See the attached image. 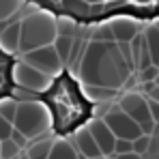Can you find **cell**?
Returning <instances> with one entry per match:
<instances>
[{
  "label": "cell",
  "instance_id": "7a4b0ae2",
  "mask_svg": "<svg viewBox=\"0 0 159 159\" xmlns=\"http://www.w3.org/2000/svg\"><path fill=\"white\" fill-rule=\"evenodd\" d=\"M56 17L78 24H101L112 17L129 15L140 22L159 17V0H28Z\"/></svg>",
  "mask_w": 159,
  "mask_h": 159
},
{
  "label": "cell",
  "instance_id": "ba28073f",
  "mask_svg": "<svg viewBox=\"0 0 159 159\" xmlns=\"http://www.w3.org/2000/svg\"><path fill=\"white\" fill-rule=\"evenodd\" d=\"M103 120L107 123V127L112 129V133H114L116 138L135 140L138 135H142V133H144V131H142V127L133 120L125 110H120V107L116 106V101H114V106L103 114Z\"/></svg>",
  "mask_w": 159,
  "mask_h": 159
},
{
  "label": "cell",
  "instance_id": "4fadbf2b",
  "mask_svg": "<svg viewBox=\"0 0 159 159\" xmlns=\"http://www.w3.org/2000/svg\"><path fill=\"white\" fill-rule=\"evenodd\" d=\"M0 48L4 50L7 54H13L20 52V20L17 22H11V20H7V22H0Z\"/></svg>",
  "mask_w": 159,
  "mask_h": 159
},
{
  "label": "cell",
  "instance_id": "d6986e66",
  "mask_svg": "<svg viewBox=\"0 0 159 159\" xmlns=\"http://www.w3.org/2000/svg\"><path fill=\"white\" fill-rule=\"evenodd\" d=\"M22 9V0H0V22L11 20Z\"/></svg>",
  "mask_w": 159,
  "mask_h": 159
},
{
  "label": "cell",
  "instance_id": "7402d4cb",
  "mask_svg": "<svg viewBox=\"0 0 159 159\" xmlns=\"http://www.w3.org/2000/svg\"><path fill=\"white\" fill-rule=\"evenodd\" d=\"M142 93L148 95L151 99H157V101H159V84H155V82H146V84H142Z\"/></svg>",
  "mask_w": 159,
  "mask_h": 159
},
{
  "label": "cell",
  "instance_id": "6da1fadb",
  "mask_svg": "<svg viewBox=\"0 0 159 159\" xmlns=\"http://www.w3.org/2000/svg\"><path fill=\"white\" fill-rule=\"evenodd\" d=\"M135 73L131 43L93 39L78 60L82 86H101L120 93Z\"/></svg>",
  "mask_w": 159,
  "mask_h": 159
},
{
  "label": "cell",
  "instance_id": "d4e9b609",
  "mask_svg": "<svg viewBox=\"0 0 159 159\" xmlns=\"http://www.w3.org/2000/svg\"><path fill=\"white\" fill-rule=\"evenodd\" d=\"M155 84H159V73H157V78H155Z\"/></svg>",
  "mask_w": 159,
  "mask_h": 159
},
{
  "label": "cell",
  "instance_id": "5bb4252c",
  "mask_svg": "<svg viewBox=\"0 0 159 159\" xmlns=\"http://www.w3.org/2000/svg\"><path fill=\"white\" fill-rule=\"evenodd\" d=\"M50 157L52 159H73V157H80V153L69 135H56L52 140Z\"/></svg>",
  "mask_w": 159,
  "mask_h": 159
},
{
  "label": "cell",
  "instance_id": "30bf717a",
  "mask_svg": "<svg viewBox=\"0 0 159 159\" xmlns=\"http://www.w3.org/2000/svg\"><path fill=\"white\" fill-rule=\"evenodd\" d=\"M86 127L90 129V133L95 135L103 157H114V146H116V135L112 133V129L107 127V123L103 120V116H93Z\"/></svg>",
  "mask_w": 159,
  "mask_h": 159
},
{
  "label": "cell",
  "instance_id": "7c38bea8",
  "mask_svg": "<svg viewBox=\"0 0 159 159\" xmlns=\"http://www.w3.org/2000/svg\"><path fill=\"white\" fill-rule=\"evenodd\" d=\"M107 24H110V28H112L116 41H127V43L142 30V28H140V20L129 17V15L112 17V20H107Z\"/></svg>",
  "mask_w": 159,
  "mask_h": 159
},
{
  "label": "cell",
  "instance_id": "5b68a950",
  "mask_svg": "<svg viewBox=\"0 0 159 159\" xmlns=\"http://www.w3.org/2000/svg\"><path fill=\"white\" fill-rule=\"evenodd\" d=\"M13 127H17L28 140H34L52 131V116L41 99H17Z\"/></svg>",
  "mask_w": 159,
  "mask_h": 159
},
{
  "label": "cell",
  "instance_id": "8992f818",
  "mask_svg": "<svg viewBox=\"0 0 159 159\" xmlns=\"http://www.w3.org/2000/svg\"><path fill=\"white\" fill-rule=\"evenodd\" d=\"M116 106L120 110H125L133 120L142 127L144 133H153L155 129V118L151 114V107H148V97L144 93H138V90H129L125 95L118 97Z\"/></svg>",
  "mask_w": 159,
  "mask_h": 159
},
{
  "label": "cell",
  "instance_id": "9a60e30c",
  "mask_svg": "<svg viewBox=\"0 0 159 159\" xmlns=\"http://www.w3.org/2000/svg\"><path fill=\"white\" fill-rule=\"evenodd\" d=\"M52 140L50 133L48 135H41V138H34L26 148H24V157L30 159H43V157H50V148H52Z\"/></svg>",
  "mask_w": 159,
  "mask_h": 159
},
{
  "label": "cell",
  "instance_id": "ac0fdd59",
  "mask_svg": "<svg viewBox=\"0 0 159 159\" xmlns=\"http://www.w3.org/2000/svg\"><path fill=\"white\" fill-rule=\"evenodd\" d=\"M0 157L2 159H13V157H24V148L9 135L4 140H0Z\"/></svg>",
  "mask_w": 159,
  "mask_h": 159
},
{
  "label": "cell",
  "instance_id": "cb8c5ba5",
  "mask_svg": "<svg viewBox=\"0 0 159 159\" xmlns=\"http://www.w3.org/2000/svg\"><path fill=\"white\" fill-rule=\"evenodd\" d=\"M146 97H148V95H146ZM148 107H151V114H153L155 123H159V101H157V99H151V97H148Z\"/></svg>",
  "mask_w": 159,
  "mask_h": 159
},
{
  "label": "cell",
  "instance_id": "8fae6325",
  "mask_svg": "<svg viewBox=\"0 0 159 159\" xmlns=\"http://www.w3.org/2000/svg\"><path fill=\"white\" fill-rule=\"evenodd\" d=\"M71 140H73V144H75V148H78L80 157H86V159L103 157V153H101V148H99L95 135L90 133V129H88L86 125H82L80 129H75Z\"/></svg>",
  "mask_w": 159,
  "mask_h": 159
},
{
  "label": "cell",
  "instance_id": "e0dca14e",
  "mask_svg": "<svg viewBox=\"0 0 159 159\" xmlns=\"http://www.w3.org/2000/svg\"><path fill=\"white\" fill-rule=\"evenodd\" d=\"M144 34H146V45H148L151 60H153L155 67H159V24L146 26L144 28Z\"/></svg>",
  "mask_w": 159,
  "mask_h": 159
},
{
  "label": "cell",
  "instance_id": "3957f363",
  "mask_svg": "<svg viewBox=\"0 0 159 159\" xmlns=\"http://www.w3.org/2000/svg\"><path fill=\"white\" fill-rule=\"evenodd\" d=\"M37 99L48 107L56 135H69L93 118V101L82 88V82L73 78L67 67L56 73L41 93H37Z\"/></svg>",
  "mask_w": 159,
  "mask_h": 159
},
{
  "label": "cell",
  "instance_id": "9c48e42d",
  "mask_svg": "<svg viewBox=\"0 0 159 159\" xmlns=\"http://www.w3.org/2000/svg\"><path fill=\"white\" fill-rule=\"evenodd\" d=\"M13 80H15V84L22 86V88L41 93V90L50 84L52 78H50L48 73L39 71L37 67L28 65L26 60H22V62H15V65H13Z\"/></svg>",
  "mask_w": 159,
  "mask_h": 159
},
{
  "label": "cell",
  "instance_id": "603a6c76",
  "mask_svg": "<svg viewBox=\"0 0 159 159\" xmlns=\"http://www.w3.org/2000/svg\"><path fill=\"white\" fill-rule=\"evenodd\" d=\"M146 157H159V135L157 133H151V142H148Z\"/></svg>",
  "mask_w": 159,
  "mask_h": 159
},
{
  "label": "cell",
  "instance_id": "52a82bcc",
  "mask_svg": "<svg viewBox=\"0 0 159 159\" xmlns=\"http://www.w3.org/2000/svg\"><path fill=\"white\" fill-rule=\"evenodd\" d=\"M22 60H26L28 65L37 67L39 71L48 73L50 78H54L56 73H60V71L65 69V62H62L60 54L56 52L54 43H50V45H41V48H34V50H30V52H24L22 54Z\"/></svg>",
  "mask_w": 159,
  "mask_h": 159
},
{
  "label": "cell",
  "instance_id": "2e32d148",
  "mask_svg": "<svg viewBox=\"0 0 159 159\" xmlns=\"http://www.w3.org/2000/svg\"><path fill=\"white\" fill-rule=\"evenodd\" d=\"M54 48H56V52L60 54L62 62L69 65V60H71V56H73V48H75V39H73V34H71V32H62V30H58V34H56V39H54Z\"/></svg>",
  "mask_w": 159,
  "mask_h": 159
},
{
  "label": "cell",
  "instance_id": "277c9868",
  "mask_svg": "<svg viewBox=\"0 0 159 159\" xmlns=\"http://www.w3.org/2000/svg\"><path fill=\"white\" fill-rule=\"evenodd\" d=\"M56 34H58V17L37 7V11L20 20V54L41 45H50L54 43Z\"/></svg>",
  "mask_w": 159,
  "mask_h": 159
},
{
  "label": "cell",
  "instance_id": "44dd1931",
  "mask_svg": "<svg viewBox=\"0 0 159 159\" xmlns=\"http://www.w3.org/2000/svg\"><path fill=\"white\" fill-rule=\"evenodd\" d=\"M11 131H13V120H9L7 116H2V114H0V140L9 138Z\"/></svg>",
  "mask_w": 159,
  "mask_h": 159
},
{
  "label": "cell",
  "instance_id": "ffe728a7",
  "mask_svg": "<svg viewBox=\"0 0 159 159\" xmlns=\"http://www.w3.org/2000/svg\"><path fill=\"white\" fill-rule=\"evenodd\" d=\"M148 142H151V133H142L133 140V151L140 155V157H146V151H148Z\"/></svg>",
  "mask_w": 159,
  "mask_h": 159
}]
</instances>
